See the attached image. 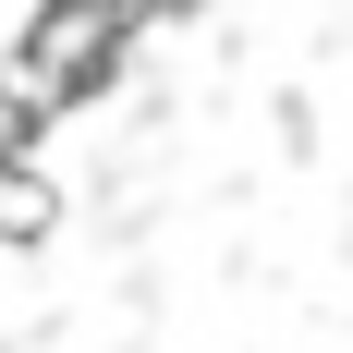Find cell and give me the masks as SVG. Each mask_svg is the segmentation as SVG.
<instances>
[{
  "instance_id": "1",
  "label": "cell",
  "mask_w": 353,
  "mask_h": 353,
  "mask_svg": "<svg viewBox=\"0 0 353 353\" xmlns=\"http://www.w3.org/2000/svg\"><path fill=\"white\" fill-rule=\"evenodd\" d=\"M110 25H122L110 0H73V12H49V37H37V85H61V73H85V61L110 49Z\"/></svg>"
}]
</instances>
